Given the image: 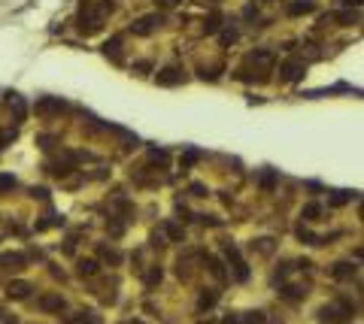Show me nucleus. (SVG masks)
I'll return each instance as SVG.
<instances>
[{"label": "nucleus", "mask_w": 364, "mask_h": 324, "mask_svg": "<svg viewBox=\"0 0 364 324\" xmlns=\"http://www.w3.org/2000/svg\"><path fill=\"white\" fill-rule=\"evenodd\" d=\"M64 297L61 294H43L39 300H36V309L39 312H64Z\"/></svg>", "instance_id": "6e6552de"}, {"label": "nucleus", "mask_w": 364, "mask_h": 324, "mask_svg": "<svg viewBox=\"0 0 364 324\" xmlns=\"http://www.w3.org/2000/svg\"><path fill=\"white\" fill-rule=\"evenodd\" d=\"M122 36H109L106 42H103V55L106 58H112V64H122Z\"/></svg>", "instance_id": "1a4fd4ad"}, {"label": "nucleus", "mask_w": 364, "mask_h": 324, "mask_svg": "<svg viewBox=\"0 0 364 324\" xmlns=\"http://www.w3.org/2000/svg\"><path fill=\"white\" fill-rule=\"evenodd\" d=\"M219 27H222V12H213L204 18V33H216Z\"/></svg>", "instance_id": "4be33fe9"}, {"label": "nucleus", "mask_w": 364, "mask_h": 324, "mask_svg": "<svg viewBox=\"0 0 364 324\" xmlns=\"http://www.w3.org/2000/svg\"><path fill=\"white\" fill-rule=\"evenodd\" d=\"M304 288H298V285H286L282 291H279V297H286V300H292V303H298V300H304Z\"/></svg>", "instance_id": "6ab92c4d"}, {"label": "nucleus", "mask_w": 364, "mask_h": 324, "mask_svg": "<svg viewBox=\"0 0 364 324\" xmlns=\"http://www.w3.org/2000/svg\"><path fill=\"white\" fill-rule=\"evenodd\" d=\"M58 224H64L61 215H46L43 221H36V230H49V227H58Z\"/></svg>", "instance_id": "a878e982"}, {"label": "nucleus", "mask_w": 364, "mask_h": 324, "mask_svg": "<svg viewBox=\"0 0 364 324\" xmlns=\"http://www.w3.org/2000/svg\"><path fill=\"white\" fill-rule=\"evenodd\" d=\"M12 100H9V112H12V121L15 124H21L24 121V115H27V109H24V100L18 97V94H9Z\"/></svg>", "instance_id": "9b49d317"}, {"label": "nucleus", "mask_w": 364, "mask_h": 324, "mask_svg": "<svg viewBox=\"0 0 364 324\" xmlns=\"http://www.w3.org/2000/svg\"><path fill=\"white\" fill-rule=\"evenodd\" d=\"M134 70H137V73H149V70H152V61H137Z\"/></svg>", "instance_id": "4c0bfd02"}, {"label": "nucleus", "mask_w": 364, "mask_h": 324, "mask_svg": "<svg viewBox=\"0 0 364 324\" xmlns=\"http://www.w3.org/2000/svg\"><path fill=\"white\" fill-rule=\"evenodd\" d=\"M358 194L355 191H334L331 194V206H346V203H352Z\"/></svg>", "instance_id": "f3484780"}, {"label": "nucleus", "mask_w": 364, "mask_h": 324, "mask_svg": "<svg viewBox=\"0 0 364 324\" xmlns=\"http://www.w3.org/2000/svg\"><path fill=\"white\" fill-rule=\"evenodd\" d=\"M222 70H225V64H213V67H200V79H210V82H216Z\"/></svg>", "instance_id": "393cba45"}, {"label": "nucleus", "mask_w": 364, "mask_h": 324, "mask_svg": "<svg viewBox=\"0 0 364 324\" xmlns=\"http://www.w3.org/2000/svg\"><path fill=\"white\" fill-rule=\"evenodd\" d=\"M30 197L33 200H49V191L46 188H30Z\"/></svg>", "instance_id": "e433bc0d"}, {"label": "nucleus", "mask_w": 364, "mask_h": 324, "mask_svg": "<svg viewBox=\"0 0 364 324\" xmlns=\"http://www.w3.org/2000/svg\"><path fill=\"white\" fill-rule=\"evenodd\" d=\"M243 15H246V18H255V15H258V9H255V6H246V12H243Z\"/></svg>", "instance_id": "79ce46f5"}, {"label": "nucleus", "mask_w": 364, "mask_h": 324, "mask_svg": "<svg viewBox=\"0 0 364 324\" xmlns=\"http://www.w3.org/2000/svg\"><path fill=\"white\" fill-rule=\"evenodd\" d=\"M149 158H152V161H155V164H161V167H164V164H167V161H170V155H167V152H164V149H152V152H149Z\"/></svg>", "instance_id": "7c9ffc66"}, {"label": "nucleus", "mask_w": 364, "mask_h": 324, "mask_svg": "<svg viewBox=\"0 0 364 324\" xmlns=\"http://www.w3.org/2000/svg\"><path fill=\"white\" fill-rule=\"evenodd\" d=\"M298 240L307 243V246H322V237H316L313 230H307L304 224H298Z\"/></svg>", "instance_id": "a211bd4d"}, {"label": "nucleus", "mask_w": 364, "mask_h": 324, "mask_svg": "<svg viewBox=\"0 0 364 324\" xmlns=\"http://www.w3.org/2000/svg\"><path fill=\"white\" fill-rule=\"evenodd\" d=\"M319 215H322V206H319V203H307V206L301 209V218H307V221H319Z\"/></svg>", "instance_id": "5701e85b"}, {"label": "nucleus", "mask_w": 364, "mask_h": 324, "mask_svg": "<svg viewBox=\"0 0 364 324\" xmlns=\"http://www.w3.org/2000/svg\"><path fill=\"white\" fill-rule=\"evenodd\" d=\"M200 324H207V321H200Z\"/></svg>", "instance_id": "a18cd8bd"}, {"label": "nucleus", "mask_w": 364, "mask_h": 324, "mask_svg": "<svg viewBox=\"0 0 364 324\" xmlns=\"http://www.w3.org/2000/svg\"><path fill=\"white\" fill-rule=\"evenodd\" d=\"M313 9H316V0H295V3H289V15H307Z\"/></svg>", "instance_id": "dca6fc26"}, {"label": "nucleus", "mask_w": 364, "mask_h": 324, "mask_svg": "<svg viewBox=\"0 0 364 324\" xmlns=\"http://www.w3.org/2000/svg\"><path fill=\"white\" fill-rule=\"evenodd\" d=\"M243 324H264V312H246Z\"/></svg>", "instance_id": "72a5a7b5"}, {"label": "nucleus", "mask_w": 364, "mask_h": 324, "mask_svg": "<svg viewBox=\"0 0 364 324\" xmlns=\"http://www.w3.org/2000/svg\"><path fill=\"white\" fill-rule=\"evenodd\" d=\"M161 21H164V15H146V18H137V21L131 24V33H137V36H149Z\"/></svg>", "instance_id": "423d86ee"}, {"label": "nucleus", "mask_w": 364, "mask_h": 324, "mask_svg": "<svg viewBox=\"0 0 364 324\" xmlns=\"http://www.w3.org/2000/svg\"><path fill=\"white\" fill-rule=\"evenodd\" d=\"M252 249H258L261 255H270L273 252V240H258V243H252Z\"/></svg>", "instance_id": "473e14b6"}, {"label": "nucleus", "mask_w": 364, "mask_h": 324, "mask_svg": "<svg viewBox=\"0 0 364 324\" xmlns=\"http://www.w3.org/2000/svg\"><path fill=\"white\" fill-rule=\"evenodd\" d=\"M337 21L349 27V24H358V21H361V15H358V9H343V12H337Z\"/></svg>", "instance_id": "412c9836"}, {"label": "nucleus", "mask_w": 364, "mask_h": 324, "mask_svg": "<svg viewBox=\"0 0 364 324\" xmlns=\"http://www.w3.org/2000/svg\"><path fill=\"white\" fill-rule=\"evenodd\" d=\"M304 73H307V64L298 61V58H289V61L279 64V79H282V82H301Z\"/></svg>", "instance_id": "7ed1b4c3"}, {"label": "nucleus", "mask_w": 364, "mask_h": 324, "mask_svg": "<svg viewBox=\"0 0 364 324\" xmlns=\"http://www.w3.org/2000/svg\"><path fill=\"white\" fill-rule=\"evenodd\" d=\"M179 82H185V70L182 67H176V64H170V67H164L161 73H158V85H179Z\"/></svg>", "instance_id": "0eeeda50"}, {"label": "nucleus", "mask_w": 364, "mask_h": 324, "mask_svg": "<svg viewBox=\"0 0 364 324\" xmlns=\"http://www.w3.org/2000/svg\"><path fill=\"white\" fill-rule=\"evenodd\" d=\"M6 294H9L12 300H24V297L30 294V285H27V282H9Z\"/></svg>", "instance_id": "2eb2a0df"}, {"label": "nucleus", "mask_w": 364, "mask_h": 324, "mask_svg": "<svg viewBox=\"0 0 364 324\" xmlns=\"http://www.w3.org/2000/svg\"><path fill=\"white\" fill-rule=\"evenodd\" d=\"M73 324H100V318L94 312H76L73 315Z\"/></svg>", "instance_id": "cd10ccee"}, {"label": "nucleus", "mask_w": 364, "mask_h": 324, "mask_svg": "<svg viewBox=\"0 0 364 324\" xmlns=\"http://www.w3.org/2000/svg\"><path fill=\"white\" fill-rule=\"evenodd\" d=\"M152 243H155V246H164V234H161V230H158V234H152Z\"/></svg>", "instance_id": "a19ab883"}, {"label": "nucleus", "mask_w": 364, "mask_h": 324, "mask_svg": "<svg viewBox=\"0 0 364 324\" xmlns=\"http://www.w3.org/2000/svg\"><path fill=\"white\" fill-rule=\"evenodd\" d=\"M76 273H79L82 279H91V276H97V273H100V264H97V261H91V258H88V261H79Z\"/></svg>", "instance_id": "4468645a"}, {"label": "nucleus", "mask_w": 364, "mask_h": 324, "mask_svg": "<svg viewBox=\"0 0 364 324\" xmlns=\"http://www.w3.org/2000/svg\"><path fill=\"white\" fill-rule=\"evenodd\" d=\"M191 194H194V197H207V185L194 182V185H191Z\"/></svg>", "instance_id": "58836bf2"}, {"label": "nucleus", "mask_w": 364, "mask_h": 324, "mask_svg": "<svg viewBox=\"0 0 364 324\" xmlns=\"http://www.w3.org/2000/svg\"><path fill=\"white\" fill-rule=\"evenodd\" d=\"M213 3H219V0H213Z\"/></svg>", "instance_id": "c03bdc74"}, {"label": "nucleus", "mask_w": 364, "mask_h": 324, "mask_svg": "<svg viewBox=\"0 0 364 324\" xmlns=\"http://www.w3.org/2000/svg\"><path fill=\"white\" fill-rule=\"evenodd\" d=\"M33 109H36V115H43V118H52V115H61V112H67V103H64L61 97H39Z\"/></svg>", "instance_id": "39448f33"}, {"label": "nucleus", "mask_w": 364, "mask_h": 324, "mask_svg": "<svg viewBox=\"0 0 364 324\" xmlns=\"http://www.w3.org/2000/svg\"><path fill=\"white\" fill-rule=\"evenodd\" d=\"M24 264H27V255H21V252H9L0 258V267H6V270H24Z\"/></svg>", "instance_id": "9d476101"}, {"label": "nucleus", "mask_w": 364, "mask_h": 324, "mask_svg": "<svg viewBox=\"0 0 364 324\" xmlns=\"http://www.w3.org/2000/svg\"><path fill=\"white\" fill-rule=\"evenodd\" d=\"M207 267H210V273H213L216 279H225V270H222V264H219L213 255H207Z\"/></svg>", "instance_id": "c85d7f7f"}, {"label": "nucleus", "mask_w": 364, "mask_h": 324, "mask_svg": "<svg viewBox=\"0 0 364 324\" xmlns=\"http://www.w3.org/2000/svg\"><path fill=\"white\" fill-rule=\"evenodd\" d=\"M103 21H106V15L97 9V6H88V9H82V15H79V30L88 36V33H97L100 27H103Z\"/></svg>", "instance_id": "f257e3e1"}, {"label": "nucleus", "mask_w": 364, "mask_h": 324, "mask_svg": "<svg viewBox=\"0 0 364 324\" xmlns=\"http://www.w3.org/2000/svg\"><path fill=\"white\" fill-rule=\"evenodd\" d=\"M216 303H219V291H213V288H210V291H204V294H200L197 309H213Z\"/></svg>", "instance_id": "aec40b11"}, {"label": "nucleus", "mask_w": 364, "mask_h": 324, "mask_svg": "<svg viewBox=\"0 0 364 324\" xmlns=\"http://www.w3.org/2000/svg\"><path fill=\"white\" fill-rule=\"evenodd\" d=\"M352 315V303L349 300H340V303H331V306H322L319 309V318L322 321H343Z\"/></svg>", "instance_id": "20e7f679"}, {"label": "nucleus", "mask_w": 364, "mask_h": 324, "mask_svg": "<svg viewBox=\"0 0 364 324\" xmlns=\"http://www.w3.org/2000/svg\"><path fill=\"white\" fill-rule=\"evenodd\" d=\"M200 161V152L197 149H188L185 155H182V167H191V164H197Z\"/></svg>", "instance_id": "2f4dec72"}, {"label": "nucleus", "mask_w": 364, "mask_h": 324, "mask_svg": "<svg viewBox=\"0 0 364 324\" xmlns=\"http://www.w3.org/2000/svg\"><path fill=\"white\" fill-rule=\"evenodd\" d=\"M158 3H161V6H164V9H167V6H176V3H179V0H158Z\"/></svg>", "instance_id": "37998d69"}, {"label": "nucleus", "mask_w": 364, "mask_h": 324, "mask_svg": "<svg viewBox=\"0 0 364 324\" xmlns=\"http://www.w3.org/2000/svg\"><path fill=\"white\" fill-rule=\"evenodd\" d=\"M15 188V179L12 176H0V191H12Z\"/></svg>", "instance_id": "c9c22d12"}, {"label": "nucleus", "mask_w": 364, "mask_h": 324, "mask_svg": "<svg viewBox=\"0 0 364 324\" xmlns=\"http://www.w3.org/2000/svg\"><path fill=\"white\" fill-rule=\"evenodd\" d=\"M36 143H39V146H43V149H49V146H52V143H55V136H46V133H43V136H36Z\"/></svg>", "instance_id": "ea45409f"}, {"label": "nucleus", "mask_w": 364, "mask_h": 324, "mask_svg": "<svg viewBox=\"0 0 364 324\" xmlns=\"http://www.w3.org/2000/svg\"><path fill=\"white\" fill-rule=\"evenodd\" d=\"M225 258H228V264H231V270H234V279H237V282H246V279H249V267L243 264L240 249L231 246V243H225Z\"/></svg>", "instance_id": "f03ea898"}, {"label": "nucleus", "mask_w": 364, "mask_h": 324, "mask_svg": "<svg viewBox=\"0 0 364 324\" xmlns=\"http://www.w3.org/2000/svg\"><path fill=\"white\" fill-rule=\"evenodd\" d=\"M258 185H261V191H273V188L279 185L276 170H261V173H258Z\"/></svg>", "instance_id": "f8f14e48"}, {"label": "nucleus", "mask_w": 364, "mask_h": 324, "mask_svg": "<svg viewBox=\"0 0 364 324\" xmlns=\"http://www.w3.org/2000/svg\"><path fill=\"white\" fill-rule=\"evenodd\" d=\"M331 276H334V279H352V276H355V267H352L349 261H337V264L331 267Z\"/></svg>", "instance_id": "ddd939ff"}, {"label": "nucleus", "mask_w": 364, "mask_h": 324, "mask_svg": "<svg viewBox=\"0 0 364 324\" xmlns=\"http://www.w3.org/2000/svg\"><path fill=\"white\" fill-rule=\"evenodd\" d=\"M164 234H167L170 240H182V237H185V230H182L176 221H164Z\"/></svg>", "instance_id": "bb28decb"}, {"label": "nucleus", "mask_w": 364, "mask_h": 324, "mask_svg": "<svg viewBox=\"0 0 364 324\" xmlns=\"http://www.w3.org/2000/svg\"><path fill=\"white\" fill-rule=\"evenodd\" d=\"M97 252H100V258H103V261H109L112 267H118V264H122V255H118L115 249H109V246H100Z\"/></svg>", "instance_id": "b1692460"}, {"label": "nucleus", "mask_w": 364, "mask_h": 324, "mask_svg": "<svg viewBox=\"0 0 364 324\" xmlns=\"http://www.w3.org/2000/svg\"><path fill=\"white\" fill-rule=\"evenodd\" d=\"M231 42H237V30H234V27L222 30V45H231Z\"/></svg>", "instance_id": "f704fd0d"}, {"label": "nucleus", "mask_w": 364, "mask_h": 324, "mask_svg": "<svg viewBox=\"0 0 364 324\" xmlns=\"http://www.w3.org/2000/svg\"><path fill=\"white\" fill-rule=\"evenodd\" d=\"M161 282V267H152L149 273H146V288H155Z\"/></svg>", "instance_id": "c756f323"}]
</instances>
